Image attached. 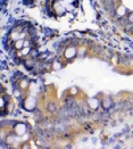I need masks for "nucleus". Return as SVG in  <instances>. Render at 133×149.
I'll return each mask as SVG.
<instances>
[{"instance_id":"obj_1","label":"nucleus","mask_w":133,"mask_h":149,"mask_svg":"<svg viewBox=\"0 0 133 149\" xmlns=\"http://www.w3.org/2000/svg\"><path fill=\"white\" fill-rule=\"evenodd\" d=\"M76 54V50L75 48H72V47H70L66 51H65V56L67 57V58H71V57H74Z\"/></svg>"}]
</instances>
